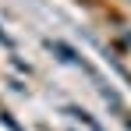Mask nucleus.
Returning <instances> with one entry per match:
<instances>
[{"mask_svg": "<svg viewBox=\"0 0 131 131\" xmlns=\"http://www.w3.org/2000/svg\"><path fill=\"white\" fill-rule=\"evenodd\" d=\"M67 113H71V117H78V121H82V124H89V131H99V124H96V121H92V117H89L85 110H74V106H71V110H67Z\"/></svg>", "mask_w": 131, "mask_h": 131, "instance_id": "f257e3e1", "label": "nucleus"}]
</instances>
